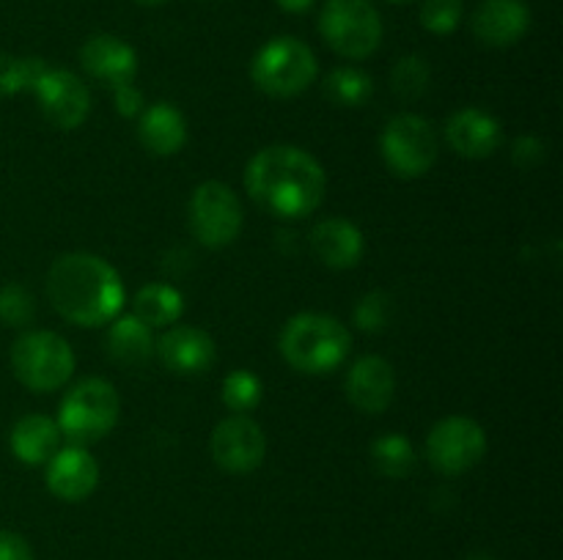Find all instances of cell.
<instances>
[{
	"instance_id": "cell-1",
	"label": "cell",
	"mask_w": 563,
	"mask_h": 560,
	"mask_svg": "<svg viewBox=\"0 0 563 560\" xmlns=\"http://www.w3.org/2000/svg\"><path fill=\"white\" fill-rule=\"evenodd\" d=\"M324 168L300 146H267L245 168V190L264 212L284 220L308 217L324 198Z\"/></svg>"
},
{
	"instance_id": "cell-2",
	"label": "cell",
	"mask_w": 563,
	"mask_h": 560,
	"mask_svg": "<svg viewBox=\"0 0 563 560\" xmlns=\"http://www.w3.org/2000/svg\"><path fill=\"white\" fill-rule=\"evenodd\" d=\"M55 311L77 327H102L124 307V283L110 261L93 253H64L47 272Z\"/></svg>"
},
{
	"instance_id": "cell-3",
	"label": "cell",
	"mask_w": 563,
	"mask_h": 560,
	"mask_svg": "<svg viewBox=\"0 0 563 560\" xmlns=\"http://www.w3.org/2000/svg\"><path fill=\"white\" fill-rule=\"evenodd\" d=\"M350 349V329L328 313H297L280 333V355L300 373L335 371Z\"/></svg>"
},
{
	"instance_id": "cell-4",
	"label": "cell",
	"mask_w": 563,
	"mask_h": 560,
	"mask_svg": "<svg viewBox=\"0 0 563 560\" xmlns=\"http://www.w3.org/2000/svg\"><path fill=\"white\" fill-rule=\"evenodd\" d=\"M121 415V399L102 377H86L71 384L58 410V428L71 445H91L108 437Z\"/></svg>"
},
{
	"instance_id": "cell-5",
	"label": "cell",
	"mask_w": 563,
	"mask_h": 560,
	"mask_svg": "<svg viewBox=\"0 0 563 560\" xmlns=\"http://www.w3.org/2000/svg\"><path fill=\"white\" fill-rule=\"evenodd\" d=\"M319 75L313 49L295 36L269 38L251 64L253 86L275 99H291L308 91Z\"/></svg>"
},
{
	"instance_id": "cell-6",
	"label": "cell",
	"mask_w": 563,
	"mask_h": 560,
	"mask_svg": "<svg viewBox=\"0 0 563 560\" xmlns=\"http://www.w3.org/2000/svg\"><path fill=\"white\" fill-rule=\"evenodd\" d=\"M11 371L33 393H49L71 379L75 351L58 333L31 329L11 344Z\"/></svg>"
},
{
	"instance_id": "cell-7",
	"label": "cell",
	"mask_w": 563,
	"mask_h": 560,
	"mask_svg": "<svg viewBox=\"0 0 563 560\" xmlns=\"http://www.w3.org/2000/svg\"><path fill=\"white\" fill-rule=\"evenodd\" d=\"M324 42L350 60H363L377 53L383 42V16L372 0H328L319 16Z\"/></svg>"
},
{
	"instance_id": "cell-8",
	"label": "cell",
	"mask_w": 563,
	"mask_h": 560,
	"mask_svg": "<svg viewBox=\"0 0 563 560\" xmlns=\"http://www.w3.org/2000/svg\"><path fill=\"white\" fill-rule=\"evenodd\" d=\"M379 154L399 179H421L438 163V135L418 113H399L379 132Z\"/></svg>"
},
{
	"instance_id": "cell-9",
	"label": "cell",
	"mask_w": 563,
	"mask_h": 560,
	"mask_svg": "<svg viewBox=\"0 0 563 560\" xmlns=\"http://www.w3.org/2000/svg\"><path fill=\"white\" fill-rule=\"evenodd\" d=\"M487 453V434L482 423L465 415H449L429 428L427 459L440 475H462Z\"/></svg>"
},
{
	"instance_id": "cell-10",
	"label": "cell",
	"mask_w": 563,
	"mask_h": 560,
	"mask_svg": "<svg viewBox=\"0 0 563 560\" xmlns=\"http://www.w3.org/2000/svg\"><path fill=\"white\" fill-rule=\"evenodd\" d=\"M242 203L223 181H203L190 198V228L203 247H225L242 231Z\"/></svg>"
},
{
	"instance_id": "cell-11",
	"label": "cell",
	"mask_w": 563,
	"mask_h": 560,
	"mask_svg": "<svg viewBox=\"0 0 563 560\" xmlns=\"http://www.w3.org/2000/svg\"><path fill=\"white\" fill-rule=\"evenodd\" d=\"M33 93H36L44 119L64 132L86 124L88 113H91V91L69 69H49L47 66V71L33 86Z\"/></svg>"
},
{
	"instance_id": "cell-12",
	"label": "cell",
	"mask_w": 563,
	"mask_h": 560,
	"mask_svg": "<svg viewBox=\"0 0 563 560\" xmlns=\"http://www.w3.org/2000/svg\"><path fill=\"white\" fill-rule=\"evenodd\" d=\"M209 448H212V459L218 461L220 470L231 472V475H247L262 467L264 453H267V437L253 417L229 415L214 426Z\"/></svg>"
},
{
	"instance_id": "cell-13",
	"label": "cell",
	"mask_w": 563,
	"mask_h": 560,
	"mask_svg": "<svg viewBox=\"0 0 563 560\" xmlns=\"http://www.w3.org/2000/svg\"><path fill=\"white\" fill-rule=\"evenodd\" d=\"M344 393L355 410L383 415L396 393V373L385 357L366 355L346 371Z\"/></svg>"
},
{
	"instance_id": "cell-14",
	"label": "cell",
	"mask_w": 563,
	"mask_h": 560,
	"mask_svg": "<svg viewBox=\"0 0 563 560\" xmlns=\"http://www.w3.org/2000/svg\"><path fill=\"white\" fill-rule=\"evenodd\" d=\"M154 355L168 371L179 377H198L214 366L218 346L212 335L198 327H168V333L154 344Z\"/></svg>"
},
{
	"instance_id": "cell-15",
	"label": "cell",
	"mask_w": 563,
	"mask_h": 560,
	"mask_svg": "<svg viewBox=\"0 0 563 560\" xmlns=\"http://www.w3.org/2000/svg\"><path fill=\"white\" fill-rule=\"evenodd\" d=\"M80 64L97 82L108 86L110 91L135 80L137 75V55L132 44L124 38L110 36V33H97L80 47Z\"/></svg>"
},
{
	"instance_id": "cell-16",
	"label": "cell",
	"mask_w": 563,
	"mask_h": 560,
	"mask_svg": "<svg viewBox=\"0 0 563 560\" xmlns=\"http://www.w3.org/2000/svg\"><path fill=\"white\" fill-rule=\"evenodd\" d=\"M99 486V464L82 445H66L47 461V489L58 500L80 503Z\"/></svg>"
},
{
	"instance_id": "cell-17",
	"label": "cell",
	"mask_w": 563,
	"mask_h": 560,
	"mask_svg": "<svg viewBox=\"0 0 563 560\" xmlns=\"http://www.w3.org/2000/svg\"><path fill=\"white\" fill-rule=\"evenodd\" d=\"M445 141L460 157L484 159L504 143V130L493 113L482 108H462L445 121Z\"/></svg>"
},
{
	"instance_id": "cell-18",
	"label": "cell",
	"mask_w": 563,
	"mask_h": 560,
	"mask_svg": "<svg viewBox=\"0 0 563 560\" xmlns=\"http://www.w3.org/2000/svg\"><path fill=\"white\" fill-rule=\"evenodd\" d=\"M531 27L526 0H484L473 14V33L487 47H511Z\"/></svg>"
},
{
	"instance_id": "cell-19",
	"label": "cell",
	"mask_w": 563,
	"mask_h": 560,
	"mask_svg": "<svg viewBox=\"0 0 563 560\" xmlns=\"http://www.w3.org/2000/svg\"><path fill=\"white\" fill-rule=\"evenodd\" d=\"M311 247L319 261L330 269H352L363 258L361 228L344 217H328L313 225Z\"/></svg>"
},
{
	"instance_id": "cell-20",
	"label": "cell",
	"mask_w": 563,
	"mask_h": 560,
	"mask_svg": "<svg viewBox=\"0 0 563 560\" xmlns=\"http://www.w3.org/2000/svg\"><path fill=\"white\" fill-rule=\"evenodd\" d=\"M137 137L146 152L157 154V157H174L187 143L185 113L168 102L148 104L137 115Z\"/></svg>"
},
{
	"instance_id": "cell-21",
	"label": "cell",
	"mask_w": 563,
	"mask_h": 560,
	"mask_svg": "<svg viewBox=\"0 0 563 560\" xmlns=\"http://www.w3.org/2000/svg\"><path fill=\"white\" fill-rule=\"evenodd\" d=\"M60 439H64V434H60L58 421L49 415H38V412L22 415L9 434L11 453L27 467L47 464L58 453Z\"/></svg>"
},
{
	"instance_id": "cell-22",
	"label": "cell",
	"mask_w": 563,
	"mask_h": 560,
	"mask_svg": "<svg viewBox=\"0 0 563 560\" xmlns=\"http://www.w3.org/2000/svg\"><path fill=\"white\" fill-rule=\"evenodd\" d=\"M154 335L152 327L141 322L137 316H115L108 329V351L113 360L124 362V366H141L154 355Z\"/></svg>"
},
{
	"instance_id": "cell-23",
	"label": "cell",
	"mask_w": 563,
	"mask_h": 560,
	"mask_svg": "<svg viewBox=\"0 0 563 560\" xmlns=\"http://www.w3.org/2000/svg\"><path fill=\"white\" fill-rule=\"evenodd\" d=\"M185 311V300L168 283H148L132 300V316L141 318L146 327H168L176 324Z\"/></svg>"
},
{
	"instance_id": "cell-24",
	"label": "cell",
	"mask_w": 563,
	"mask_h": 560,
	"mask_svg": "<svg viewBox=\"0 0 563 560\" xmlns=\"http://www.w3.org/2000/svg\"><path fill=\"white\" fill-rule=\"evenodd\" d=\"M324 93L339 108H361L372 99L374 80L363 69H355V66H339L324 80Z\"/></svg>"
},
{
	"instance_id": "cell-25",
	"label": "cell",
	"mask_w": 563,
	"mask_h": 560,
	"mask_svg": "<svg viewBox=\"0 0 563 560\" xmlns=\"http://www.w3.org/2000/svg\"><path fill=\"white\" fill-rule=\"evenodd\" d=\"M372 461L379 475L385 478H407L416 470V450L410 439L401 434H383L372 445Z\"/></svg>"
},
{
	"instance_id": "cell-26",
	"label": "cell",
	"mask_w": 563,
	"mask_h": 560,
	"mask_svg": "<svg viewBox=\"0 0 563 560\" xmlns=\"http://www.w3.org/2000/svg\"><path fill=\"white\" fill-rule=\"evenodd\" d=\"M47 71L42 58H14V55H0V97L11 93L33 91L38 77Z\"/></svg>"
},
{
	"instance_id": "cell-27",
	"label": "cell",
	"mask_w": 563,
	"mask_h": 560,
	"mask_svg": "<svg viewBox=\"0 0 563 560\" xmlns=\"http://www.w3.org/2000/svg\"><path fill=\"white\" fill-rule=\"evenodd\" d=\"M258 401H262V379L256 373L245 371V368L225 373L223 404L229 406L231 415H245V412L256 410Z\"/></svg>"
},
{
	"instance_id": "cell-28",
	"label": "cell",
	"mask_w": 563,
	"mask_h": 560,
	"mask_svg": "<svg viewBox=\"0 0 563 560\" xmlns=\"http://www.w3.org/2000/svg\"><path fill=\"white\" fill-rule=\"evenodd\" d=\"M429 86V66L421 55H405L399 64L394 66V91L399 93L405 102L423 97Z\"/></svg>"
},
{
	"instance_id": "cell-29",
	"label": "cell",
	"mask_w": 563,
	"mask_h": 560,
	"mask_svg": "<svg viewBox=\"0 0 563 560\" xmlns=\"http://www.w3.org/2000/svg\"><path fill=\"white\" fill-rule=\"evenodd\" d=\"M36 316L33 294L22 283H5L0 289V322L9 327H25Z\"/></svg>"
},
{
	"instance_id": "cell-30",
	"label": "cell",
	"mask_w": 563,
	"mask_h": 560,
	"mask_svg": "<svg viewBox=\"0 0 563 560\" xmlns=\"http://www.w3.org/2000/svg\"><path fill=\"white\" fill-rule=\"evenodd\" d=\"M462 22V0H423L421 25L429 33L449 36Z\"/></svg>"
},
{
	"instance_id": "cell-31",
	"label": "cell",
	"mask_w": 563,
	"mask_h": 560,
	"mask_svg": "<svg viewBox=\"0 0 563 560\" xmlns=\"http://www.w3.org/2000/svg\"><path fill=\"white\" fill-rule=\"evenodd\" d=\"M388 322V296L383 291H372L355 307V324L366 333H377Z\"/></svg>"
},
{
	"instance_id": "cell-32",
	"label": "cell",
	"mask_w": 563,
	"mask_h": 560,
	"mask_svg": "<svg viewBox=\"0 0 563 560\" xmlns=\"http://www.w3.org/2000/svg\"><path fill=\"white\" fill-rule=\"evenodd\" d=\"M544 159V143L539 137L526 135V137H517L515 146H511V163L517 168H533Z\"/></svg>"
},
{
	"instance_id": "cell-33",
	"label": "cell",
	"mask_w": 563,
	"mask_h": 560,
	"mask_svg": "<svg viewBox=\"0 0 563 560\" xmlns=\"http://www.w3.org/2000/svg\"><path fill=\"white\" fill-rule=\"evenodd\" d=\"M113 102H115V113L124 115V119H137V115L143 113V108H146L141 88H135L132 82L113 88Z\"/></svg>"
},
{
	"instance_id": "cell-34",
	"label": "cell",
	"mask_w": 563,
	"mask_h": 560,
	"mask_svg": "<svg viewBox=\"0 0 563 560\" xmlns=\"http://www.w3.org/2000/svg\"><path fill=\"white\" fill-rule=\"evenodd\" d=\"M0 560H36L33 549L20 533L0 527Z\"/></svg>"
},
{
	"instance_id": "cell-35",
	"label": "cell",
	"mask_w": 563,
	"mask_h": 560,
	"mask_svg": "<svg viewBox=\"0 0 563 560\" xmlns=\"http://www.w3.org/2000/svg\"><path fill=\"white\" fill-rule=\"evenodd\" d=\"M275 3H278L284 11H289V14H306L317 0H275Z\"/></svg>"
},
{
	"instance_id": "cell-36",
	"label": "cell",
	"mask_w": 563,
	"mask_h": 560,
	"mask_svg": "<svg viewBox=\"0 0 563 560\" xmlns=\"http://www.w3.org/2000/svg\"><path fill=\"white\" fill-rule=\"evenodd\" d=\"M135 3H141V5H163V3H168V0H135Z\"/></svg>"
},
{
	"instance_id": "cell-37",
	"label": "cell",
	"mask_w": 563,
	"mask_h": 560,
	"mask_svg": "<svg viewBox=\"0 0 563 560\" xmlns=\"http://www.w3.org/2000/svg\"><path fill=\"white\" fill-rule=\"evenodd\" d=\"M467 560H489V558H487V555H471Z\"/></svg>"
},
{
	"instance_id": "cell-38",
	"label": "cell",
	"mask_w": 563,
	"mask_h": 560,
	"mask_svg": "<svg viewBox=\"0 0 563 560\" xmlns=\"http://www.w3.org/2000/svg\"><path fill=\"white\" fill-rule=\"evenodd\" d=\"M388 3H396V5H401V3H410V0H388Z\"/></svg>"
}]
</instances>
